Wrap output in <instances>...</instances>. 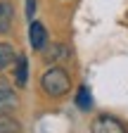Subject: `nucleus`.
Returning a JSON list of instances; mask_svg holds the SVG:
<instances>
[{"instance_id": "nucleus-8", "label": "nucleus", "mask_w": 128, "mask_h": 133, "mask_svg": "<svg viewBox=\"0 0 128 133\" xmlns=\"http://www.w3.org/2000/svg\"><path fill=\"white\" fill-rule=\"evenodd\" d=\"M76 107L83 109V112H88L93 107V95H90V88L88 86H81V88L76 90Z\"/></svg>"}, {"instance_id": "nucleus-2", "label": "nucleus", "mask_w": 128, "mask_h": 133, "mask_svg": "<svg viewBox=\"0 0 128 133\" xmlns=\"http://www.w3.org/2000/svg\"><path fill=\"white\" fill-rule=\"evenodd\" d=\"M90 131H93V133H128L126 126L116 119V116H109V114L97 116V119L93 121Z\"/></svg>"}, {"instance_id": "nucleus-4", "label": "nucleus", "mask_w": 128, "mask_h": 133, "mask_svg": "<svg viewBox=\"0 0 128 133\" xmlns=\"http://www.w3.org/2000/svg\"><path fill=\"white\" fill-rule=\"evenodd\" d=\"M29 41H31V48L33 50H45L47 45V31L40 22H33L29 29Z\"/></svg>"}, {"instance_id": "nucleus-6", "label": "nucleus", "mask_w": 128, "mask_h": 133, "mask_svg": "<svg viewBox=\"0 0 128 133\" xmlns=\"http://www.w3.org/2000/svg\"><path fill=\"white\" fill-rule=\"evenodd\" d=\"M14 81H17V86H26V81H29V62L24 55L17 57V69H14Z\"/></svg>"}, {"instance_id": "nucleus-7", "label": "nucleus", "mask_w": 128, "mask_h": 133, "mask_svg": "<svg viewBox=\"0 0 128 133\" xmlns=\"http://www.w3.org/2000/svg\"><path fill=\"white\" fill-rule=\"evenodd\" d=\"M0 133H22V124L12 114H0Z\"/></svg>"}, {"instance_id": "nucleus-9", "label": "nucleus", "mask_w": 128, "mask_h": 133, "mask_svg": "<svg viewBox=\"0 0 128 133\" xmlns=\"http://www.w3.org/2000/svg\"><path fill=\"white\" fill-rule=\"evenodd\" d=\"M17 59V55H14V48L10 43H0V71L7 69V66Z\"/></svg>"}, {"instance_id": "nucleus-3", "label": "nucleus", "mask_w": 128, "mask_h": 133, "mask_svg": "<svg viewBox=\"0 0 128 133\" xmlns=\"http://www.w3.org/2000/svg\"><path fill=\"white\" fill-rule=\"evenodd\" d=\"M19 107V97L14 90H10L3 81H0V114H10L12 109Z\"/></svg>"}, {"instance_id": "nucleus-1", "label": "nucleus", "mask_w": 128, "mask_h": 133, "mask_svg": "<svg viewBox=\"0 0 128 133\" xmlns=\"http://www.w3.org/2000/svg\"><path fill=\"white\" fill-rule=\"evenodd\" d=\"M40 86L45 90V95H50V97H62V95H67L69 88H71V78L69 74L62 69V66H52V69H47L40 78Z\"/></svg>"}, {"instance_id": "nucleus-10", "label": "nucleus", "mask_w": 128, "mask_h": 133, "mask_svg": "<svg viewBox=\"0 0 128 133\" xmlns=\"http://www.w3.org/2000/svg\"><path fill=\"white\" fill-rule=\"evenodd\" d=\"M67 57V48L64 45H52V48H45V62H59Z\"/></svg>"}, {"instance_id": "nucleus-5", "label": "nucleus", "mask_w": 128, "mask_h": 133, "mask_svg": "<svg viewBox=\"0 0 128 133\" xmlns=\"http://www.w3.org/2000/svg\"><path fill=\"white\" fill-rule=\"evenodd\" d=\"M12 17H14V7L7 0H0V33H7L12 26Z\"/></svg>"}, {"instance_id": "nucleus-11", "label": "nucleus", "mask_w": 128, "mask_h": 133, "mask_svg": "<svg viewBox=\"0 0 128 133\" xmlns=\"http://www.w3.org/2000/svg\"><path fill=\"white\" fill-rule=\"evenodd\" d=\"M33 12H36V0H26V14L33 17Z\"/></svg>"}]
</instances>
